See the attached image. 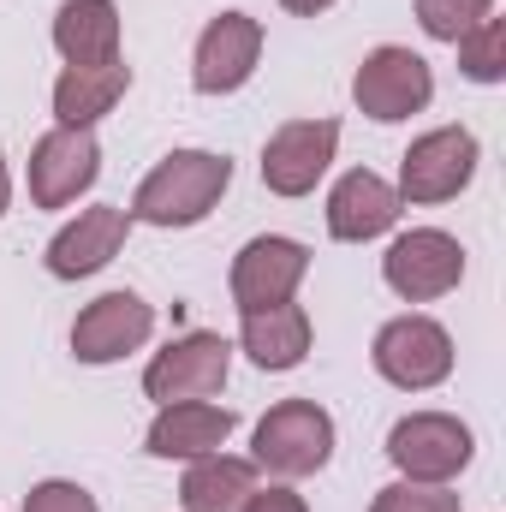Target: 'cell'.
Instances as JSON below:
<instances>
[{
  "instance_id": "obj_22",
  "label": "cell",
  "mask_w": 506,
  "mask_h": 512,
  "mask_svg": "<svg viewBox=\"0 0 506 512\" xmlns=\"http://www.w3.org/2000/svg\"><path fill=\"white\" fill-rule=\"evenodd\" d=\"M495 12V0H417V24L435 42H459L465 30H477Z\"/></svg>"
},
{
  "instance_id": "obj_1",
  "label": "cell",
  "mask_w": 506,
  "mask_h": 512,
  "mask_svg": "<svg viewBox=\"0 0 506 512\" xmlns=\"http://www.w3.org/2000/svg\"><path fill=\"white\" fill-rule=\"evenodd\" d=\"M227 185H233V161L227 155H215V149H173V155H161L143 173L126 215L143 221V227H197V221L215 215Z\"/></svg>"
},
{
  "instance_id": "obj_24",
  "label": "cell",
  "mask_w": 506,
  "mask_h": 512,
  "mask_svg": "<svg viewBox=\"0 0 506 512\" xmlns=\"http://www.w3.org/2000/svg\"><path fill=\"white\" fill-rule=\"evenodd\" d=\"M24 512H102V507H96V495H90L84 483L48 477V483H36V489L24 495Z\"/></svg>"
},
{
  "instance_id": "obj_21",
  "label": "cell",
  "mask_w": 506,
  "mask_h": 512,
  "mask_svg": "<svg viewBox=\"0 0 506 512\" xmlns=\"http://www.w3.org/2000/svg\"><path fill=\"white\" fill-rule=\"evenodd\" d=\"M453 48H459V72H465L471 84H501L506 78V18L489 12V18H483L477 30H465Z\"/></svg>"
},
{
  "instance_id": "obj_9",
  "label": "cell",
  "mask_w": 506,
  "mask_h": 512,
  "mask_svg": "<svg viewBox=\"0 0 506 512\" xmlns=\"http://www.w3.org/2000/svg\"><path fill=\"white\" fill-rule=\"evenodd\" d=\"M30 203L36 209H72L102 179V143L84 126H54L30 149Z\"/></svg>"
},
{
  "instance_id": "obj_8",
  "label": "cell",
  "mask_w": 506,
  "mask_h": 512,
  "mask_svg": "<svg viewBox=\"0 0 506 512\" xmlns=\"http://www.w3.org/2000/svg\"><path fill=\"white\" fill-rule=\"evenodd\" d=\"M477 137L465 126H435L423 137H411V149L399 155V203H447L477 179Z\"/></svg>"
},
{
  "instance_id": "obj_19",
  "label": "cell",
  "mask_w": 506,
  "mask_h": 512,
  "mask_svg": "<svg viewBox=\"0 0 506 512\" xmlns=\"http://www.w3.org/2000/svg\"><path fill=\"white\" fill-rule=\"evenodd\" d=\"M120 0H60L54 12V48L66 66H102L120 60Z\"/></svg>"
},
{
  "instance_id": "obj_6",
  "label": "cell",
  "mask_w": 506,
  "mask_h": 512,
  "mask_svg": "<svg viewBox=\"0 0 506 512\" xmlns=\"http://www.w3.org/2000/svg\"><path fill=\"white\" fill-rule=\"evenodd\" d=\"M381 280L405 304H435V298L459 292V280H465V245L453 233H441V227H411V233H399L387 245Z\"/></svg>"
},
{
  "instance_id": "obj_23",
  "label": "cell",
  "mask_w": 506,
  "mask_h": 512,
  "mask_svg": "<svg viewBox=\"0 0 506 512\" xmlns=\"http://www.w3.org/2000/svg\"><path fill=\"white\" fill-rule=\"evenodd\" d=\"M370 512H465V495H453V483H387L376 489Z\"/></svg>"
},
{
  "instance_id": "obj_17",
  "label": "cell",
  "mask_w": 506,
  "mask_h": 512,
  "mask_svg": "<svg viewBox=\"0 0 506 512\" xmlns=\"http://www.w3.org/2000/svg\"><path fill=\"white\" fill-rule=\"evenodd\" d=\"M310 340H316V328H310V310L304 304H268V310H245L239 316V352L251 358L256 370H298L304 358H310Z\"/></svg>"
},
{
  "instance_id": "obj_7",
  "label": "cell",
  "mask_w": 506,
  "mask_h": 512,
  "mask_svg": "<svg viewBox=\"0 0 506 512\" xmlns=\"http://www.w3.org/2000/svg\"><path fill=\"white\" fill-rule=\"evenodd\" d=\"M233 376V340L209 334V328H191L179 340H167L149 370H143V393L155 405H179V399H215Z\"/></svg>"
},
{
  "instance_id": "obj_12",
  "label": "cell",
  "mask_w": 506,
  "mask_h": 512,
  "mask_svg": "<svg viewBox=\"0 0 506 512\" xmlns=\"http://www.w3.org/2000/svg\"><path fill=\"white\" fill-rule=\"evenodd\" d=\"M340 155V120H286L262 143V185L274 197H310Z\"/></svg>"
},
{
  "instance_id": "obj_3",
  "label": "cell",
  "mask_w": 506,
  "mask_h": 512,
  "mask_svg": "<svg viewBox=\"0 0 506 512\" xmlns=\"http://www.w3.org/2000/svg\"><path fill=\"white\" fill-rule=\"evenodd\" d=\"M370 364H376L381 382L399 387V393H429V387H441L453 376L459 352H453V334L435 316L405 310V316L381 322L376 346H370Z\"/></svg>"
},
{
  "instance_id": "obj_4",
  "label": "cell",
  "mask_w": 506,
  "mask_h": 512,
  "mask_svg": "<svg viewBox=\"0 0 506 512\" xmlns=\"http://www.w3.org/2000/svg\"><path fill=\"white\" fill-rule=\"evenodd\" d=\"M387 459L405 483H453L477 459V435L453 411H411L387 429Z\"/></svg>"
},
{
  "instance_id": "obj_11",
  "label": "cell",
  "mask_w": 506,
  "mask_h": 512,
  "mask_svg": "<svg viewBox=\"0 0 506 512\" xmlns=\"http://www.w3.org/2000/svg\"><path fill=\"white\" fill-rule=\"evenodd\" d=\"M262 66V18L251 12H215L191 48V84L197 96H233Z\"/></svg>"
},
{
  "instance_id": "obj_2",
  "label": "cell",
  "mask_w": 506,
  "mask_h": 512,
  "mask_svg": "<svg viewBox=\"0 0 506 512\" xmlns=\"http://www.w3.org/2000/svg\"><path fill=\"white\" fill-rule=\"evenodd\" d=\"M334 459V417L316 405V399H280L262 411L251 435V465L280 477V483H298V477H316L322 465Z\"/></svg>"
},
{
  "instance_id": "obj_25",
  "label": "cell",
  "mask_w": 506,
  "mask_h": 512,
  "mask_svg": "<svg viewBox=\"0 0 506 512\" xmlns=\"http://www.w3.org/2000/svg\"><path fill=\"white\" fill-rule=\"evenodd\" d=\"M245 512H310V501L298 495V489H286V483H256V495L245 501Z\"/></svg>"
},
{
  "instance_id": "obj_14",
  "label": "cell",
  "mask_w": 506,
  "mask_h": 512,
  "mask_svg": "<svg viewBox=\"0 0 506 512\" xmlns=\"http://www.w3.org/2000/svg\"><path fill=\"white\" fill-rule=\"evenodd\" d=\"M131 239V215L126 209H114V203H90V209H78V221H66L54 239H48V274L54 280H90V274H102L114 256L126 251Z\"/></svg>"
},
{
  "instance_id": "obj_5",
  "label": "cell",
  "mask_w": 506,
  "mask_h": 512,
  "mask_svg": "<svg viewBox=\"0 0 506 512\" xmlns=\"http://www.w3.org/2000/svg\"><path fill=\"white\" fill-rule=\"evenodd\" d=\"M352 102L376 126H399V120H411V114H423L435 102V72H429L423 54H411L399 42H381L352 72Z\"/></svg>"
},
{
  "instance_id": "obj_27",
  "label": "cell",
  "mask_w": 506,
  "mask_h": 512,
  "mask_svg": "<svg viewBox=\"0 0 506 512\" xmlns=\"http://www.w3.org/2000/svg\"><path fill=\"white\" fill-rule=\"evenodd\" d=\"M12 209V167H6V149H0V215Z\"/></svg>"
},
{
  "instance_id": "obj_18",
  "label": "cell",
  "mask_w": 506,
  "mask_h": 512,
  "mask_svg": "<svg viewBox=\"0 0 506 512\" xmlns=\"http://www.w3.org/2000/svg\"><path fill=\"white\" fill-rule=\"evenodd\" d=\"M131 90V66L120 60H102V66H66L54 78V126H84L96 131V120H108Z\"/></svg>"
},
{
  "instance_id": "obj_26",
  "label": "cell",
  "mask_w": 506,
  "mask_h": 512,
  "mask_svg": "<svg viewBox=\"0 0 506 512\" xmlns=\"http://www.w3.org/2000/svg\"><path fill=\"white\" fill-rule=\"evenodd\" d=\"M280 6H286L292 18H322V12H328L334 0H280Z\"/></svg>"
},
{
  "instance_id": "obj_20",
  "label": "cell",
  "mask_w": 506,
  "mask_h": 512,
  "mask_svg": "<svg viewBox=\"0 0 506 512\" xmlns=\"http://www.w3.org/2000/svg\"><path fill=\"white\" fill-rule=\"evenodd\" d=\"M256 495V465L239 453H203L185 465L179 483V507L185 512H245V501Z\"/></svg>"
},
{
  "instance_id": "obj_13",
  "label": "cell",
  "mask_w": 506,
  "mask_h": 512,
  "mask_svg": "<svg viewBox=\"0 0 506 512\" xmlns=\"http://www.w3.org/2000/svg\"><path fill=\"white\" fill-rule=\"evenodd\" d=\"M304 274H310V251H304L298 239L262 233V239H251L245 251L233 256L227 286H233V304H239V316H245V310H268V304L298 298Z\"/></svg>"
},
{
  "instance_id": "obj_15",
  "label": "cell",
  "mask_w": 506,
  "mask_h": 512,
  "mask_svg": "<svg viewBox=\"0 0 506 512\" xmlns=\"http://www.w3.org/2000/svg\"><path fill=\"white\" fill-rule=\"evenodd\" d=\"M233 441V411L215 405V399H179V405H155V423L143 435V453L149 459H203V453H221Z\"/></svg>"
},
{
  "instance_id": "obj_10",
  "label": "cell",
  "mask_w": 506,
  "mask_h": 512,
  "mask_svg": "<svg viewBox=\"0 0 506 512\" xmlns=\"http://www.w3.org/2000/svg\"><path fill=\"white\" fill-rule=\"evenodd\" d=\"M155 334V304L131 286H114L102 298H90L72 322V358L78 364H120L131 352H143Z\"/></svg>"
},
{
  "instance_id": "obj_16",
  "label": "cell",
  "mask_w": 506,
  "mask_h": 512,
  "mask_svg": "<svg viewBox=\"0 0 506 512\" xmlns=\"http://www.w3.org/2000/svg\"><path fill=\"white\" fill-rule=\"evenodd\" d=\"M399 191L370 173V167H352L334 191H328V233L340 239V245H370L381 233H393V221H399Z\"/></svg>"
}]
</instances>
